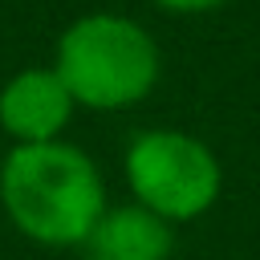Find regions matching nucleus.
<instances>
[{
    "label": "nucleus",
    "mask_w": 260,
    "mask_h": 260,
    "mask_svg": "<svg viewBox=\"0 0 260 260\" xmlns=\"http://www.w3.org/2000/svg\"><path fill=\"white\" fill-rule=\"evenodd\" d=\"M53 69L77 106L126 110L150 98L162 57L146 24L122 12H85L57 37Z\"/></svg>",
    "instance_id": "f03ea898"
},
{
    "label": "nucleus",
    "mask_w": 260,
    "mask_h": 260,
    "mask_svg": "<svg viewBox=\"0 0 260 260\" xmlns=\"http://www.w3.org/2000/svg\"><path fill=\"white\" fill-rule=\"evenodd\" d=\"M0 207L12 228L41 248H81L106 203L98 162L57 138L12 146L0 162Z\"/></svg>",
    "instance_id": "f257e3e1"
},
{
    "label": "nucleus",
    "mask_w": 260,
    "mask_h": 260,
    "mask_svg": "<svg viewBox=\"0 0 260 260\" xmlns=\"http://www.w3.org/2000/svg\"><path fill=\"white\" fill-rule=\"evenodd\" d=\"M150 4H158L162 12L195 16V12H211V8H219V4H228V0H150Z\"/></svg>",
    "instance_id": "423d86ee"
},
{
    "label": "nucleus",
    "mask_w": 260,
    "mask_h": 260,
    "mask_svg": "<svg viewBox=\"0 0 260 260\" xmlns=\"http://www.w3.org/2000/svg\"><path fill=\"white\" fill-rule=\"evenodd\" d=\"M171 248L175 228L134 199L106 207L89 236L81 240L85 260H171Z\"/></svg>",
    "instance_id": "39448f33"
},
{
    "label": "nucleus",
    "mask_w": 260,
    "mask_h": 260,
    "mask_svg": "<svg viewBox=\"0 0 260 260\" xmlns=\"http://www.w3.org/2000/svg\"><path fill=\"white\" fill-rule=\"evenodd\" d=\"M122 171L134 203H142L171 228L207 215L223 191V167L215 150L203 138L171 126L138 130L126 142Z\"/></svg>",
    "instance_id": "7ed1b4c3"
},
{
    "label": "nucleus",
    "mask_w": 260,
    "mask_h": 260,
    "mask_svg": "<svg viewBox=\"0 0 260 260\" xmlns=\"http://www.w3.org/2000/svg\"><path fill=\"white\" fill-rule=\"evenodd\" d=\"M73 110H77V102L69 98V89L53 65L16 69L0 85V130L12 138V146L65 138Z\"/></svg>",
    "instance_id": "20e7f679"
}]
</instances>
